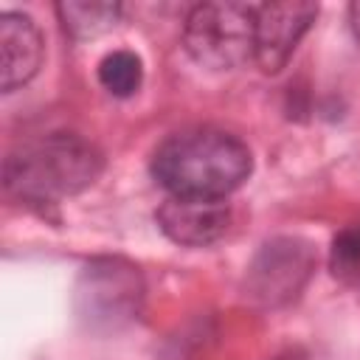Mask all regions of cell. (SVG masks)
I'll list each match as a JSON object with an SVG mask.
<instances>
[{
	"label": "cell",
	"instance_id": "obj_1",
	"mask_svg": "<svg viewBox=\"0 0 360 360\" xmlns=\"http://www.w3.org/2000/svg\"><path fill=\"white\" fill-rule=\"evenodd\" d=\"M253 169L250 149L231 132L191 127L169 135L152 155L155 180L174 197L225 200Z\"/></svg>",
	"mask_w": 360,
	"mask_h": 360
},
{
	"label": "cell",
	"instance_id": "obj_2",
	"mask_svg": "<svg viewBox=\"0 0 360 360\" xmlns=\"http://www.w3.org/2000/svg\"><path fill=\"white\" fill-rule=\"evenodd\" d=\"M101 152L76 132H48L8 152L3 163L6 191L31 205H53L96 183Z\"/></svg>",
	"mask_w": 360,
	"mask_h": 360
},
{
	"label": "cell",
	"instance_id": "obj_3",
	"mask_svg": "<svg viewBox=\"0 0 360 360\" xmlns=\"http://www.w3.org/2000/svg\"><path fill=\"white\" fill-rule=\"evenodd\" d=\"M143 304L141 270L118 256H101L82 267L73 287V307L82 323L96 332L121 329L138 318Z\"/></svg>",
	"mask_w": 360,
	"mask_h": 360
},
{
	"label": "cell",
	"instance_id": "obj_4",
	"mask_svg": "<svg viewBox=\"0 0 360 360\" xmlns=\"http://www.w3.org/2000/svg\"><path fill=\"white\" fill-rule=\"evenodd\" d=\"M256 6L200 3L188 11L183 42L194 62L211 70H231L253 59Z\"/></svg>",
	"mask_w": 360,
	"mask_h": 360
},
{
	"label": "cell",
	"instance_id": "obj_5",
	"mask_svg": "<svg viewBox=\"0 0 360 360\" xmlns=\"http://www.w3.org/2000/svg\"><path fill=\"white\" fill-rule=\"evenodd\" d=\"M315 270V250L307 239L278 236L262 245L245 276V295L264 307H281L298 298Z\"/></svg>",
	"mask_w": 360,
	"mask_h": 360
},
{
	"label": "cell",
	"instance_id": "obj_6",
	"mask_svg": "<svg viewBox=\"0 0 360 360\" xmlns=\"http://www.w3.org/2000/svg\"><path fill=\"white\" fill-rule=\"evenodd\" d=\"M318 17L315 3H259L256 6V31H253V59L264 73H278L292 51L298 48L301 37Z\"/></svg>",
	"mask_w": 360,
	"mask_h": 360
},
{
	"label": "cell",
	"instance_id": "obj_7",
	"mask_svg": "<svg viewBox=\"0 0 360 360\" xmlns=\"http://www.w3.org/2000/svg\"><path fill=\"white\" fill-rule=\"evenodd\" d=\"M160 231L186 248H205L225 236L231 225V208L225 200H205V197H169L158 208Z\"/></svg>",
	"mask_w": 360,
	"mask_h": 360
},
{
	"label": "cell",
	"instance_id": "obj_8",
	"mask_svg": "<svg viewBox=\"0 0 360 360\" xmlns=\"http://www.w3.org/2000/svg\"><path fill=\"white\" fill-rule=\"evenodd\" d=\"M42 34L28 14H0V87L11 93L31 82L42 65Z\"/></svg>",
	"mask_w": 360,
	"mask_h": 360
},
{
	"label": "cell",
	"instance_id": "obj_9",
	"mask_svg": "<svg viewBox=\"0 0 360 360\" xmlns=\"http://www.w3.org/2000/svg\"><path fill=\"white\" fill-rule=\"evenodd\" d=\"M56 14L65 25V31L76 39H93L104 31H110L121 14V3H82V0H65L56 6Z\"/></svg>",
	"mask_w": 360,
	"mask_h": 360
},
{
	"label": "cell",
	"instance_id": "obj_10",
	"mask_svg": "<svg viewBox=\"0 0 360 360\" xmlns=\"http://www.w3.org/2000/svg\"><path fill=\"white\" fill-rule=\"evenodd\" d=\"M98 82L107 93L127 98L132 96L143 82V65L141 56L132 51H112L98 62Z\"/></svg>",
	"mask_w": 360,
	"mask_h": 360
},
{
	"label": "cell",
	"instance_id": "obj_11",
	"mask_svg": "<svg viewBox=\"0 0 360 360\" xmlns=\"http://www.w3.org/2000/svg\"><path fill=\"white\" fill-rule=\"evenodd\" d=\"M329 267L338 281L360 290V225H352L335 236Z\"/></svg>",
	"mask_w": 360,
	"mask_h": 360
},
{
	"label": "cell",
	"instance_id": "obj_12",
	"mask_svg": "<svg viewBox=\"0 0 360 360\" xmlns=\"http://www.w3.org/2000/svg\"><path fill=\"white\" fill-rule=\"evenodd\" d=\"M349 22H352V31H354V39L360 45V0L349 6Z\"/></svg>",
	"mask_w": 360,
	"mask_h": 360
}]
</instances>
